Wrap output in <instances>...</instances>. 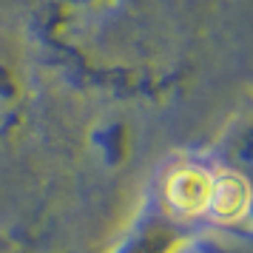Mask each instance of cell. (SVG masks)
Here are the masks:
<instances>
[{"label":"cell","mask_w":253,"mask_h":253,"mask_svg":"<svg viewBox=\"0 0 253 253\" xmlns=\"http://www.w3.org/2000/svg\"><path fill=\"white\" fill-rule=\"evenodd\" d=\"M213 185V165L202 160H179L165 168L162 182L157 185L154 202L171 213L182 225H199L205 222L208 199Z\"/></svg>","instance_id":"cell-1"},{"label":"cell","mask_w":253,"mask_h":253,"mask_svg":"<svg viewBox=\"0 0 253 253\" xmlns=\"http://www.w3.org/2000/svg\"><path fill=\"white\" fill-rule=\"evenodd\" d=\"M191 242L194 228L176 222L154 199H148L137 222L120 236L111 253H182Z\"/></svg>","instance_id":"cell-2"},{"label":"cell","mask_w":253,"mask_h":253,"mask_svg":"<svg viewBox=\"0 0 253 253\" xmlns=\"http://www.w3.org/2000/svg\"><path fill=\"white\" fill-rule=\"evenodd\" d=\"M213 162L242 173L253 191V114L242 117L239 123L222 137V145H219V154Z\"/></svg>","instance_id":"cell-3"},{"label":"cell","mask_w":253,"mask_h":253,"mask_svg":"<svg viewBox=\"0 0 253 253\" xmlns=\"http://www.w3.org/2000/svg\"><path fill=\"white\" fill-rule=\"evenodd\" d=\"M0 253H14V251H9V242L6 239H0Z\"/></svg>","instance_id":"cell-4"}]
</instances>
